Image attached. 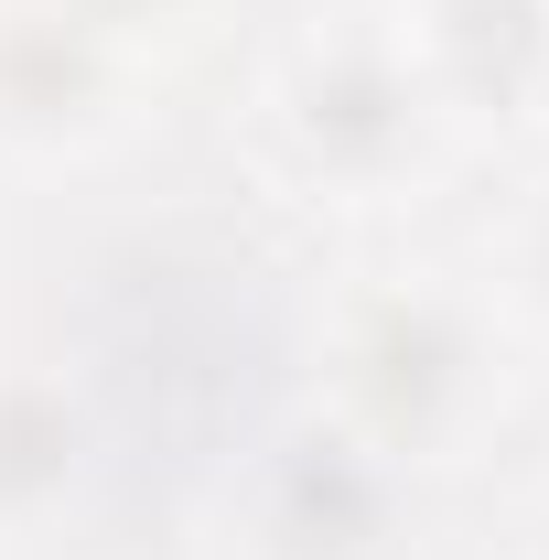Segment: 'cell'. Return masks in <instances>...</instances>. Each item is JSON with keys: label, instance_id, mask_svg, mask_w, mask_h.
Segmentation results:
<instances>
[{"label": "cell", "instance_id": "cell-5", "mask_svg": "<svg viewBox=\"0 0 549 560\" xmlns=\"http://www.w3.org/2000/svg\"><path fill=\"white\" fill-rule=\"evenodd\" d=\"M108 453V420L75 366H0V528L55 517Z\"/></svg>", "mask_w": 549, "mask_h": 560}, {"label": "cell", "instance_id": "cell-2", "mask_svg": "<svg viewBox=\"0 0 549 560\" xmlns=\"http://www.w3.org/2000/svg\"><path fill=\"white\" fill-rule=\"evenodd\" d=\"M270 119H280V151H291L313 184H335V195H388L399 173H420L442 97H431V75H420L410 33L324 22V33H302L270 66Z\"/></svg>", "mask_w": 549, "mask_h": 560}, {"label": "cell", "instance_id": "cell-6", "mask_svg": "<svg viewBox=\"0 0 549 560\" xmlns=\"http://www.w3.org/2000/svg\"><path fill=\"white\" fill-rule=\"evenodd\" d=\"M410 55L442 108H517L549 75V0H420Z\"/></svg>", "mask_w": 549, "mask_h": 560}, {"label": "cell", "instance_id": "cell-3", "mask_svg": "<svg viewBox=\"0 0 549 560\" xmlns=\"http://www.w3.org/2000/svg\"><path fill=\"white\" fill-rule=\"evenodd\" d=\"M130 44L75 22L66 0H0V140L33 151H86L130 108Z\"/></svg>", "mask_w": 549, "mask_h": 560}, {"label": "cell", "instance_id": "cell-4", "mask_svg": "<svg viewBox=\"0 0 549 560\" xmlns=\"http://www.w3.org/2000/svg\"><path fill=\"white\" fill-rule=\"evenodd\" d=\"M388 495L399 475L344 431V420H302L259 453V486H248V517H259V550L270 560H366L377 528H388Z\"/></svg>", "mask_w": 549, "mask_h": 560}, {"label": "cell", "instance_id": "cell-1", "mask_svg": "<svg viewBox=\"0 0 549 560\" xmlns=\"http://www.w3.org/2000/svg\"><path fill=\"white\" fill-rule=\"evenodd\" d=\"M335 399L324 420H344L388 475H410L431 453L464 442V420L484 410V313L442 280H377L335 313Z\"/></svg>", "mask_w": 549, "mask_h": 560}, {"label": "cell", "instance_id": "cell-9", "mask_svg": "<svg viewBox=\"0 0 549 560\" xmlns=\"http://www.w3.org/2000/svg\"><path fill=\"white\" fill-rule=\"evenodd\" d=\"M539 560H549V550H539Z\"/></svg>", "mask_w": 549, "mask_h": 560}, {"label": "cell", "instance_id": "cell-8", "mask_svg": "<svg viewBox=\"0 0 549 560\" xmlns=\"http://www.w3.org/2000/svg\"><path fill=\"white\" fill-rule=\"evenodd\" d=\"M517 270H528V291L549 302V184H539V206H528V226H517Z\"/></svg>", "mask_w": 549, "mask_h": 560}, {"label": "cell", "instance_id": "cell-7", "mask_svg": "<svg viewBox=\"0 0 549 560\" xmlns=\"http://www.w3.org/2000/svg\"><path fill=\"white\" fill-rule=\"evenodd\" d=\"M75 22H97V33H108V44H162V33H184V22H195V11H206V0H66Z\"/></svg>", "mask_w": 549, "mask_h": 560}]
</instances>
